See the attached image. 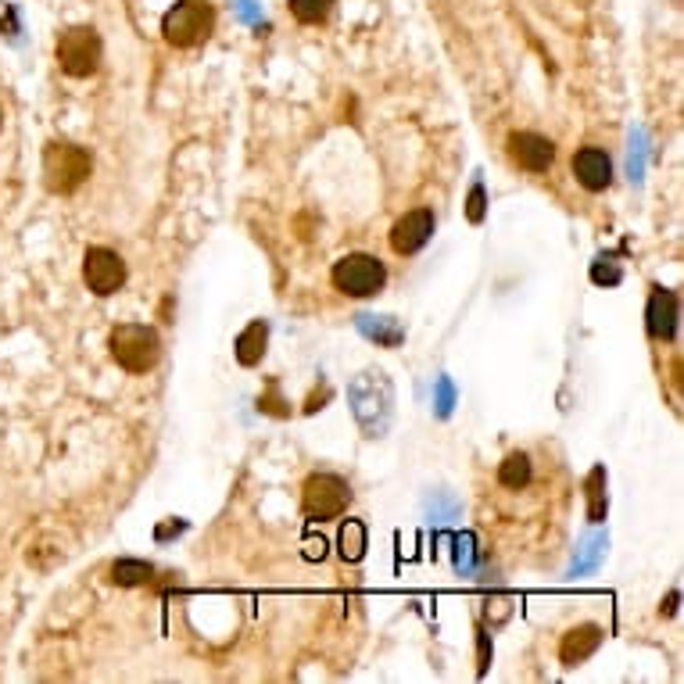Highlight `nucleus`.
<instances>
[{
  "label": "nucleus",
  "instance_id": "obj_11",
  "mask_svg": "<svg viewBox=\"0 0 684 684\" xmlns=\"http://www.w3.org/2000/svg\"><path fill=\"white\" fill-rule=\"evenodd\" d=\"M645 330L652 341H674L677 337V294L667 287H652L645 305Z\"/></svg>",
  "mask_w": 684,
  "mask_h": 684
},
{
  "label": "nucleus",
  "instance_id": "obj_24",
  "mask_svg": "<svg viewBox=\"0 0 684 684\" xmlns=\"http://www.w3.org/2000/svg\"><path fill=\"white\" fill-rule=\"evenodd\" d=\"M430 523H448V520H455L459 516V502L455 498H448V495H437L434 491V498H430Z\"/></svg>",
  "mask_w": 684,
  "mask_h": 684
},
{
  "label": "nucleus",
  "instance_id": "obj_29",
  "mask_svg": "<svg viewBox=\"0 0 684 684\" xmlns=\"http://www.w3.org/2000/svg\"><path fill=\"white\" fill-rule=\"evenodd\" d=\"M240 15H244V18H255V8H251V0H240Z\"/></svg>",
  "mask_w": 684,
  "mask_h": 684
},
{
  "label": "nucleus",
  "instance_id": "obj_30",
  "mask_svg": "<svg viewBox=\"0 0 684 684\" xmlns=\"http://www.w3.org/2000/svg\"><path fill=\"white\" fill-rule=\"evenodd\" d=\"M677 613V591H670V599H667V616Z\"/></svg>",
  "mask_w": 684,
  "mask_h": 684
},
{
  "label": "nucleus",
  "instance_id": "obj_27",
  "mask_svg": "<svg viewBox=\"0 0 684 684\" xmlns=\"http://www.w3.org/2000/svg\"><path fill=\"white\" fill-rule=\"evenodd\" d=\"M470 223H484V183H473V190H470Z\"/></svg>",
  "mask_w": 684,
  "mask_h": 684
},
{
  "label": "nucleus",
  "instance_id": "obj_19",
  "mask_svg": "<svg viewBox=\"0 0 684 684\" xmlns=\"http://www.w3.org/2000/svg\"><path fill=\"white\" fill-rule=\"evenodd\" d=\"M337 545H341V559H344V563H359V559L366 556V523H362V520H348V523H344Z\"/></svg>",
  "mask_w": 684,
  "mask_h": 684
},
{
  "label": "nucleus",
  "instance_id": "obj_25",
  "mask_svg": "<svg viewBox=\"0 0 684 684\" xmlns=\"http://www.w3.org/2000/svg\"><path fill=\"white\" fill-rule=\"evenodd\" d=\"M627 169H631V180L645 176V129L631 133V162H627Z\"/></svg>",
  "mask_w": 684,
  "mask_h": 684
},
{
  "label": "nucleus",
  "instance_id": "obj_4",
  "mask_svg": "<svg viewBox=\"0 0 684 684\" xmlns=\"http://www.w3.org/2000/svg\"><path fill=\"white\" fill-rule=\"evenodd\" d=\"M215 26V11L208 0H180L176 8L165 11L162 18V36L169 47H194V43L208 40Z\"/></svg>",
  "mask_w": 684,
  "mask_h": 684
},
{
  "label": "nucleus",
  "instance_id": "obj_1",
  "mask_svg": "<svg viewBox=\"0 0 684 684\" xmlns=\"http://www.w3.org/2000/svg\"><path fill=\"white\" fill-rule=\"evenodd\" d=\"M348 405L366 437H384L394 419V387L384 369H362L348 384Z\"/></svg>",
  "mask_w": 684,
  "mask_h": 684
},
{
  "label": "nucleus",
  "instance_id": "obj_8",
  "mask_svg": "<svg viewBox=\"0 0 684 684\" xmlns=\"http://www.w3.org/2000/svg\"><path fill=\"white\" fill-rule=\"evenodd\" d=\"M83 280L97 298H112L126 283V262L112 248H90L83 258Z\"/></svg>",
  "mask_w": 684,
  "mask_h": 684
},
{
  "label": "nucleus",
  "instance_id": "obj_17",
  "mask_svg": "<svg viewBox=\"0 0 684 684\" xmlns=\"http://www.w3.org/2000/svg\"><path fill=\"white\" fill-rule=\"evenodd\" d=\"M498 484L509 491H520L531 484V459L523 452H513V455H505V462L498 466Z\"/></svg>",
  "mask_w": 684,
  "mask_h": 684
},
{
  "label": "nucleus",
  "instance_id": "obj_15",
  "mask_svg": "<svg viewBox=\"0 0 684 684\" xmlns=\"http://www.w3.org/2000/svg\"><path fill=\"white\" fill-rule=\"evenodd\" d=\"M266 344H269V323H266V319H255V323H251L248 330L237 337V348H233V355H237L240 366H258V362H262V355H266Z\"/></svg>",
  "mask_w": 684,
  "mask_h": 684
},
{
  "label": "nucleus",
  "instance_id": "obj_23",
  "mask_svg": "<svg viewBox=\"0 0 684 684\" xmlns=\"http://www.w3.org/2000/svg\"><path fill=\"white\" fill-rule=\"evenodd\" d=\"M480 552H477V538L473 534H459L455 538V570L459 573H470L477 566Z\"/></svg>",
  "mask_w": 684,
  "mask_h": 684
},
{
  "label": "nucleus",
  "instance_id": "obj_5",
  "mask_svg": "<svg viewBox=\"0 0 684 684\" xmlns=\"http://www.w3.org/2000/svg\"><path fill=\"white\" fill-rule=\"evenodd\" d=\"M334 287L348 298H373V294L384 291L387 283V269L380 258L366 255V251H351L334 266Z\"/></svg>",
  "mask_w": 684,
  "mask_h": 684
},
{
  "label": "nucleus",
  "instance_id": "obj_21",
  "mask_svg": "<svg viewBox=\"0 0 684 684\" xmlns=\"http://www.w3.org/2000/svg\"><path fill=\"white\" fill-rule=\"evenodd\" d=\"M291 4V15L305 26H316V22H326L330 11H334L337 0H287Z\"/></svg>",
  "mask_w": 684,
  "mask_h": 684
},
{
  "label": "nucleus",
  "instance_id": "obj_10",
  "mask_svg": "<svg viewBox=\"0 0 684 684\" xmlns=\"http://www.w3.org/2000/svg\"><path fill=\"white\" fill-rule=\"evenodd\" d=\"M430 237H434V212H430V208L405 212L402 219L391 226V248L398 251V255H416L419 248H427Z\"/></svg>",
  "mask_w": 684,
  "mask_h": 684
},
{
  "label": "nucleus",
  "instance_id": "obj_12",
  "mask_svg": "<svg viewBox=\"0 0 684 684\" xmlns=\"http://www.w3.org/2000/svg\"><path fill=\"white\" fill-rule=\"evenodd\" d=\"M573 176H577V183L584 190L599 194V190H606L613 183V158L602 147H581V151L573 154Z\"/></svg>",
  "mask_w": 684,
  "mask_h": 684
},
{
  "label": "nucleus",
  "instance_id": "obj_3",
  "mask_svg": "<svg viewBox=\"0 0 684 684\" xmlns=\"http://www.w3.org/2000/svg\"><path fill=\"white\" fill-rule=\"evenodd\" d=\"M90 172H94V158H90L86 147L54 140V144H47V151H43V183H47L51 194H61V197L76 194V190L90 180Z\"/></svg>",
  "mask_w": 684,
  "mask_h": 684
},
{
  "label": "nucleus",
  "instance_id": "obj_6",
  "mask_svg": "<svg viewBox=\"0 0 684 684\" xmlns=\"http://www.w3.org/2000/svg\"><path fill=\"white\" fill-rule=\"evenodd\" d=\"M348 502V480H341L337 473H312L301 488V509H305L308 520H337V516L348 513Z\"/></svg>",
  "mask_w": 684,
  "mask_h": 684
},
{
  "label": "nucleus",
  "instance_id": "obj_16",
  "mask_svg": "<svg viewBox=\"0 0 684 684\" xmlns=\"http://www.w3.org/2000/svg\"><path fill=\"white\" fill-rule=\"evenodd\" d=\"M108 577H112V584H119V588H137V584H151L154 566L144 563V559H119V563H112Z\"/></svg>",
  "mask_w": 684,
  "mask_h": 684
},
{
  "label": "nucleus",
  "instance_id": "obj_22",
  "mask_svg": "<svg viewBox=\"0 0 684 684\" xmlns=\"http://www.w3.org/2000/svg\"><path fill=\"white\" fill-rule=\"evenodd\" d=\"M591 280L599 283V287H616V283L624 280V269L616 262V255H599L591 262Z\"/></svg>",
  "mask_w": 684,
  "mask_h": 684
},
{
  "label": "nucleus",
  "instance_id": "obj_14",
  "mask_svg": "<svg viewBox=\"0 0 684 684\" xmlns=\"http://www.w3.org/2000/svg\"><path fill=\"white\" fill-rule=\"evenodd\" d=\"M355 323H359V330L369 341L384 344V348H398L405 341V326L394 316H369V312H362V316H355Z\"/></svg>",
  "mask_w": 684,
  "mask_h": 684
},
{
  "label": "nucleus",
  "instance_id": "obj_13",
  "mask_svg": "<svg viewBox=\"0 0 684 684\" xmlns=\"http://www.w3.org/2000/svg\"><path fill=\"white\" fill-rule=\"evenodd\" d=\"M602 638H606V631H602L599 624L570 627V631L563 634V642H559V663H563V667H581L584 659H591L599 652Z\"/></svg>",
  "mask_w": 684,
  "mask_h": 684
},
{
  "label": "nucleus",
  "instance_id": "obj_20",
  "mask_svg": "<svg viewBox=\"0 0 684 684\" xmlns=\"http://www.w3.org/2000/svg\"><path fill=\"white\" fill-rule=\"evenodd\" d=\"M602 556H606V538L595 534V538H588L581 548H577V559L570 563V577H584V573L599 570Z\"/></svg>",
  "mask_w": 684,
  "mask_h": 684
},
{
  "label": "nucleus",
  "instance_id": "obj_18",
  "mask_svg": "<svg viewBox=\"0 0 684 684\" xmlns=\"http://www.w3.org/2000/svg\"><path fill=\"white\" fill-rule=\"evenodd\" d=\"M584 491H588V520L591 523H602L606 520V470L602 466H595V470L588 473V480H584Z\"/></svg>",
  "mask_w": 684,
  "mask_h": 684
},
{
  "label": "nucleus",
  "instance_id": "obj_7",
  "mask_svg": "<svg viewBox=\"0 0 684 684\" xmlns=\"http://www.w3.org/2000/svg\"><path fill=\"white\" fill-rule=\"evenodd\" d=\"M101 36L94 26H72L58 40V65L72 79H86L101 69Z\"/></svg>",
  "mask_w": 684,
  "mask_h": 684
},
{
  "label": "nucleus",
  "instance_id": "obj_28",
  "mask_svg": "<svg viewBox=\"0 0 684 684\" xmlns=\"http://www.w3.org/2000/svg\"><path fill=\"white\" fill-rule=\"evenodd\" d=\"M326 556V541L323 538H305V559H323Z\"/></svg>",
  "mask_w": 684,
  "mask_h": 684
},
{
  "label": "nucleus",
  "instance_id": "obj_2",
  "mask_svg": "<svg viewBox=\"0 0 684 684\" xmlns=\"http://www.w3.org/2000/svg\"><path fill=\"white\" fill-rule=\"evenodd\" d=\"M108 351L126 373H151L162 359V337L144 323H122L108 334Z\"/></svg>",
  "mask_w": 684,
  "mask_h": 684
},
{
  "label": "nucleus",
  "instance_id": "obj_26",
  "mask_svg": "<svg viewBox=\"0 0 684 684\" xmlns=\"http://www.w3.org/2000/svg\"><path fill=\"white\" fill-rule=\"evenodd\" d=\"M434 405H437V416H441V419H448V416H452V405H455V387H452V380H448V377H441V380H437Z\"/></svg>",
  "mask_w": 684,
  "mask_h": 684
},
{
  "label": "nucleus",
  "instance_id": "obj_9",
  "mask_svg": "<svg viewBox=\"0 0 684 684\" xmlns=\"http://www.w3.org/2000/svg\"><path fill=\"white\" fill-rule=\"evenodd\" d=\"M505 147H509L513 165H520L523 172H548L556 162V144L541 133H513Z\"/></svg>",
  "mask_w": 684,
  "mask_h": 684
}]
</instances>
